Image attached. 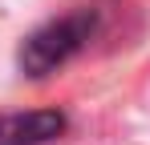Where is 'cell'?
I'll list each match as a JSON object with an SVG mask.
<instances>
[{
  "label": "cell",
  "instance_id": "2",
  "mask_svg": "<svg viewBox=\"0 0 150 145\" xmlns=\"http://www.w3.org/2000/svg\"><path fill=\"white\" fill-rule=\"evenodd\" d=\"M65 129V113L37 109V113H8L0 117V145H45Z\"/></svg>",
  "mask_w": 150,
  "mask_h": 145
},
{
  "label": "cell",
  "instance_id": "1",
  "mask_svg": "<svg viewBox=\"0 0 150 145\" xmlns=\"http://www.w3.org/2000/svg\"><path fill=\"white\" fill-rule=\"evenodd\" d=\"M98 32V12H69V16H57L45 28H37L21 48V69L28 77H45V72L61 69L65 61H73L81 48L93 40Z\"/></svg>",
  "mask_w": 150,
  "mask_h": 145
}]
</instances>
